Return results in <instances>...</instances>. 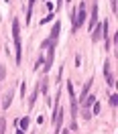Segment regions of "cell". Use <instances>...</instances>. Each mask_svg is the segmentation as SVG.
Here are the masks:
<instances>
[{
    "mask_svg": "<svg viewBox=\"0 0 118 134\" xmlns=\"http://www.w3.org/2000/svg\"><path fill=\"white\" fill-rule=\"evenodd\" d=\"M12 39H14V51H17L14 61L20 63L23 61V45H20V25L17 18H12Z\"/></svg>",
    "mask_w": 118,
    "mask_h": 134,
    "instance_id": "1",
    "label": "cell"
},
{
    "mask_svg": "<svg viewBox=\"0 0 118 134\" xmlns=\"http://www.w3.org/2000/svg\"><path fill=\"white\" fill-rule=\"evenodd\" d=\"M73 26H71V33H77L79 31V26L85 23V18H88V14H85V2H82L79 4V8H77V12H73Z\"/></svg>",
    "mask_w": 118,
    "mask_h": 134,
    "instance_id": "2",
    "label": "cell"
},
{
    "mask_svg": "<svg viewBox=\"0 0 118 134\" xmlns=\"http://www.w3.org/2000/svg\"><path fill=\"white\" fill-rule=\"evenodd\" d=\"M94 35H92V41H100L102 37L106 39V33H108V20H104V23H98V25L92 29Z\"/></svg>",
    "mask_w": 118,
    "mask_h": 134,
    "instance_id": "3",
    "label": "cell"
},
{
    "mask_svg": "<svg viewBox=\"0 0 118 134\" xmlns=\"http://www.w3.org/2000/svg\"><path fill=\"white\" fill-rule=\"evenodd\" d=\"M49 47V55H47V61L43 63V71H49L51 65H53V57H55V43H51V45H47Z\"/></svg>",
    "mask_w": 118,
    "mask_h": 134,
    "instance_id": "4",
    "label": "cell"
},
{
    "mask_svg": "<svg viewBox=\"0 0 118 134\" xmlns=\"http://www.w3.org/2000/svg\"><path fill=\"white\" fill-rule=\"evenodd\" d=\"M98 25V4L92 6V14H90V23H88V31H92L94 26Z\"/></svg>",
    "mask_w": 118,
    "mask_h": 134,
    "instance_id": "5",
    "label": "cell"
},
{
    "mask_svg": "<svg viewBox=\"0 0 118 134\" xmlns=\"http://www.w3.org/2000/svg\"><path fill=\"white\" fill-rule=\"evenodd\" d=\"M59 31H61V23H55V25H53V29H51V35H49V41H51V43H57Z\"/></svg>",
    "mask_w": 118,
    "mask_h": 134,
    "instance_id": "6",
    "label": "cell"
},
{
    "mask_svg": "<svg viewBox=\"0 0 118 134\" xmlns=\"http://www.w3.org/2000/svg\"><path fill=\"white\" fill-rule=\"evenodd\" d=\"M35 2H37V0H29V8H26V16H25V23H26V25L31 23V16H33V8H35Z\"/></svg>",
    "mask_w": 118,
    "mask_h": 134,
    "instance_id": "7",
    "label": "cell"
},
{
    "mask_svg": "<svg viewBox=\"0 0 118 134\" xmlns=\"http://www.w3.org/2000/svg\"><path fill=\"white\" fill-rule=\"evenodd\" d=\"M104 75H106L108 85H114V77H112V73H110V65H108V63H104Z\"/></svg>",
    "mask_w": 118,
    "mask_h": 134,
    "instance_id": "8",
    "label": "cell"
},
{
    "mask_svg": "<svg viewBox=\"0 0 118 134\" xmlns=\"http://www.w3.org/2000/svg\"><path fill=\"white\" fill-rule=\"evenodd\" d=\"M90 87H92V79H88V83L84 85V92H82V98H79V104L85 100V96H88V92H90Z\"/></svg>",
    "mask_w": 118,
    "mask_h": 134,
    "instance_id": "9",
    "label": "cell"
},
{
    "mask_svg": "<svg viewBox=\"0 0 118 134\" xmlns=\"http://www.w3.org/2000/svg\"><path fill=\"white\" fill-rule=\"evenodd\" d=\"M10 102H12V92L6 93V98H4V102H2V108L8 110V108H10Z\"/></svg>",
    "mask_w": 118,
    "mask_h": 134,
    "instance_id": "10",
    "label": "cell"
},
{
    "mask_svg": "<svg viewBox=\"0 0 118 134\" xmlns=\"http://www.w3.org/2000/svg\"><path fill=\"white\" fill-rule=\"evenodd\" d=\"M29 122H31V120H29V116H25L23 120H18L17 124L20 126V130H26V128H29Z\"/></svg>",
    "mask_w": 118,
    "mask_h": 134,
    "instance_id": "11",
    "label": "cell"
},
{
    "mask_svg": "<svg viewBox=\"0 0 118 134\" xmlns=\"http://www.w3.org/2000/svg\"><path fill=\"white\" fill-rule=\"evenodd\" d=\"M37 98H39V85H37V90L33 92V96H31V100H29V106H31V108L35 106V102H37Z\"/></svg>",
    "mask_w": 118,
    "mask_h": 134,
    "instance_id": "12",
    "label": "cell"
},
{
    "mask_svg": "<svg viewBox=\"0 0 118 134\" xmlns=\"http://www.w3.org/2000/svg\"><path fill=\"white\" fill-rule=\"evenodd\" d=\"M4 128H6V120L0 118V134H4Z\"/></svg>",
    "mask_w": 118,
    "mask_h": 134,
    "instance_id": "13",
    "label": "cell"
},
{
    "mask_svg": "<svg viewBox=\"0 0 118 134\" xmlns=\"http://www.w3.org/2000/svg\"><path fill=\"white\" fill-rule=\"evenodd\" d=\"M110 104H112V106H118V96H116V93L110 98Z\"/></svg>",
    "mask_w": 118,
    "mask_h": 134,
    "instance_id": "14",
    "label": "cell"
},
{
    "mask_svg": "<svg viewBox=\"0 0 118 134\" xmlns=\"http://www.w3.org/2000/svg\"><path fill=\"white\" fill-rule=\"evenodd\" d=\"M92 114H100V104H94V108H92Z\"/></svg>",
    "mask_w": 118,
    "mask_h": 134,
    "instance_id": "15",
    "label": "cell"
},
{
    "mask_svg": "<svg viewBox=\"0 0 118 134\" xmlns=\"http://www.w3.org/2000/svg\"><path fill=\"white\" fill-rule=\"evenodd\" d=\"M53 16H55V14H53V12H51L49 16H45V18H43V20H41V23H49V20H53Z\"/></svg>",
    "mask_w": 118,
    "mask_h": 134,
    "instance_id": "16",
    "label": "cell"
},
{
    "mask_svg": "<svg viewBox=\"0 0 118 134\" xmlns=\"http://www.w3.org/2000/svg\"><path fill=\"white\" fill-rule=\"evenodd\" d=\"M4 75H6V69H4V67L0 65V79H2V77H4Z\"/></svg>",
    "mask_w": 118,
    "mask_h": 134,
    "instance_id": "17",
    "label": "cell"
},
{
    "mask_svg": "<svg viewBox=\"0 0 118 134\" xmlns=\"http://www.w3.org/2000/svg\"><path fill=\"white\" fill-rule=\"evenodd\" d=\"M116 8H118V6H116V0H112V10L116 12Z\"/></svg>",
    "mask_w": 118,
    "mask_h": 134,
    "instance_id": "18",
    "label": "cell"
},
{
    "mask_svg": "<svg viewBox=\"0 0 118 134\" xmlns=\"http://www.w3.org/2000/svg\"><path fill=\"white\" fill-rule=\"evenodd\" d=\"M63 134H69V130H63Z\"/></svg>",
    "mask_w": 118,
    "mask_h": 134,
    "instance_id": "19",
    "label": "cell"
},
{
    "mask_svg": "<svg viewBox=\"0 0 118 134\" xmlns=\"http://www.w3.org/2000/svg\"><path fill=\"white\" fill-rule=\"evenodd\" d=\"M65 2H71V0H65Z\"/></svg>",
    "mask_w": 118,
    "mask_h": 134,
    "instance_id": "20",
    "label": "cell"
}]
</instances>
